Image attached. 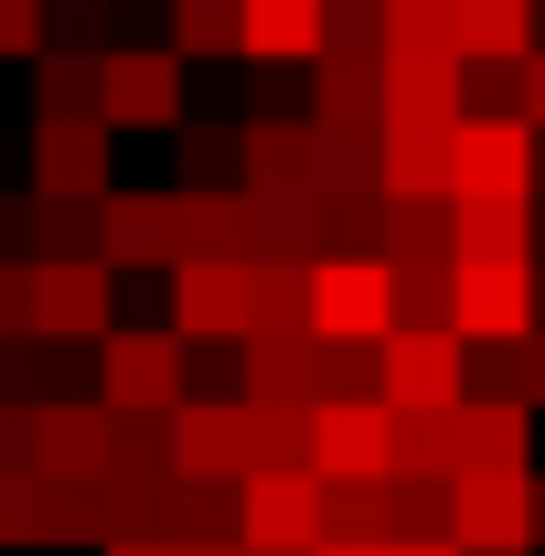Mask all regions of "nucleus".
Masks as SVG:
<instances>
[{"instance_id":"nucleus-1","label":"nucleus","mask_w":545,"mask_h":556,"mask_svg":"<svg viewBox=\"0 0 545 556\" xmlns=\"http://www.w3.org/2000/svg\"><path fill=\"white\" fill-rule=\"evenodd\" d=\"M310 332L321 343H353L375 353L396 332V268L375 247H342V257H310Z\"/></svg>"},{"instance_id":"nucleus-2","label":"nucleus","mask_w":545,"mask_h":556,"mask_svg":"<svg viewBox=\"0 0 545 556\" xmlns=\"http://www.w3.org/2000/svg\"><path fill=\"white\" fill-rule=\"evenodd\" d=\"M182 332L172 321H118L97 343V407H129V417H172L182 407Z\"/></svg>"},{"instance_id":"nucleus-3","label":"nucleus","mask_w":545,"mask_h":556,"mask_svg":"<svg viewBox=\"0 0 545 556\" xmlns=\"http://www.w3.org/2000/svg\"><path fill=\"white\" fill-rule=\"evenodd\" d=\"M449 321H460V343H535V332H545L535 257H460V278H449Z\"/></svg>"},{"instance_id":"nucleus-4","label":"nucleus","mask_w":545,"mask_h":556,"mask_svg":"<svg viewBox=\"0 0 545 556\" xmlns=\"http://www.w3.org/2000/svg\"><path fill=\"white\" fill-rule=\"evenodd\" d=\"M375 396L385 407H417V417L471 407V343L460 332H385L375 343Z\"/></svg>"},{"instance_id":"nucleus-5","label":"nucleus","mask_w":545,"mask_h":556,"mask_svg":"<svg viewBox=\"0 0 545 556\" xmlns=\"http://www.w3.org/2000/svg\"><path fill=\"white\" fill-rule=\"evenodd\" d=\"M535 161H545L535 118H460V129H449V193H460V204L535 193Z\"/></svg>"},{"instance_id":"nucleus-6","label":"nucleus","mask_w":545,"mask_h":556,"mask_svg":"<svg viewBox=\"0 0 545 556\" xmlns=\"http://www.w3.org/2000/svg\"><path fill=\"white\" fill-rule=\"evenodd\" d=\"M236 535L257 556H310L321 546V471H310V460L246 471V482H236Z\"/></svg>"},{"instance_id":"nucleus-7","label":"nucleus","mask_w":545,"mask_h":556,"mask_svg":"<svg viewBox=\"0 0 545 556\" xmlns=\"http://www.w3.org/2000/svg\"><path fill=\"white\" fill-rule=\"evenodd\" d=\"M310 471H321V482H385V471H396V407H385L375 386L310 407Z\"/></svg>"},{"instance_id":"nucleus-8","label":"nucleus","mask_w":545,"mask_h":556,"mask_svg":"<svg viewBox=\"0 0 545 556\" xmlns=\"http://www.w3.org/2000/svg\"><path fill=\"white\" fill-rule=\"evenodd\" d=\"M33 332L97 353L118 332V268H107V257H43V268H33Z\"/></svg>"},{"instance_id":"nucleus-9","label":"nucleus","mask_w":545,"mask_h":556,"mask_svg":"<svg viewBox=\"0 0 545 556\" xmlns=\"http://www.w3.org/2000/svg\"><path fill=\"white\" fill-rule=\"evenodd\" d=\"M107 161H118V129L107 118H33V193L43 204H107L118 193Z\"/></svg>"},{"instance_id":"nucleus-10","label":"nucleus","mask_w":545,"mask_h":556,"mask_svg":"<svg viewBox=\"0 0 545 556\" xmlns=\"http://www.w3.org/2000/svg\"><path fill=\"white\" fill-rule=\"evenodd\" d=\"M172 332H182V343H246V332H257V268L182 257V268H172Z\"/></svg>"},{"instance_id":"nucleus-11","label":"nucleus","mask_w":545,"mask_h":556,"mask_svg":"<svg viewBox=\"0 0 545 556\" xmlns=\"http://www.w3.org/2000/svg\"><path fill=\"white\" fill-rule=\"evenodd\" d=\"M321 150L332 139L310 129V118H246V193H268V204H332Z\"/></svg>"},{"instance_id":"nucleus-12","label":"nucleus","mask_w":545,"mask_h":556,"mask_svg":"<svg viewBox=\"0 0 545 556\" xmlns=\"http://www.w3.org/2000/svg\"><path fill=\"white\" fill-rule=\"evenodd\" d=\"M97 257L129 278V268H182V193H107L97 204Z\"/></svg>"},{"instance_id":"nucleus-13","label":"nucleus","mask_w":545,"mask_h":556,"mask_svg":"<svg viewBox=\"0 0 545 556\" xmlns=\"http://www.w3.org/2000/svg\"><path fill=\"white\" fill-rule=\"evenodd\" d=\"M471 54H385V129H460Z\"/></svg>"},{"instance_id":"nucleus-14","label":"nucleus","mask_w":545,"mask_h":556,"mask_svg":"<svg viewBox=\"0 0 545 556\" xmlns=\"http://www.w3.org/2000/svg\"><path fill=\"white\" fill-rule=\"evenodd\" d=\"M107 129H182V54L107 43Z\"/></svg>"},{"instance_id":"nucleus-15","label":"nucleus","mask_w":545,"mask_h":556,"mask_svg":"<svg viewBox=\"0 0 545 556\" xmlns=\"http://www.w3.org/2000/svg\"><path fill=\"white\" fill-rule=\"evenodd\" d=\"M172 471L182 482H246V396H182L172 407Z\"/></svg>"},{"instance_id":"nucleus-16","label":"nucleus","mask_w":545,"mask_h":556,"mask_svg":"<svg viewBox=\"0 0 545 556\" xmlns=\"http://www.w3.org/2000/svg\"><path fill=\"white\" fill-rule=\"evenodd\" d=\"M449 535L460 546H535V471H460L449 482Z\"/></svg>"},{"instance_id":"nucleus-17","label":"nucleus","mask_w":545,"mask_h":556,"mask_svg":"<svg viewBox=\"0 0 545 556\" xmlns=\"http://www.w3.org/2000/svg\"><path fill=\"white\" fill-rule=\"evenodd\" d=\"M332 0H236V54L246 65H321Z\"/></svg>"},{"instance_id":"nucleus-18","label":"nucleus","mask_w":545,"mask_h":556,"mask_svg":"<svg viewBox=\"0 0 545 556\" xmlns=\"http://www.w3.org/2000/svg\"><path fill=\"white\" fill-rule=\"evenodd\" d=\"M33 471H43V482L107 471V407H97V396H43V407H33Z\"/></svg>"},{"instance_id":"nucleus-19","label":"nucleus","mask_w":545,"mask_h":556,"mask_svg":"<svg viewBox=\"0 0 545 556\" xmlns=\"http://www.w3.org/2000/svg\"><path fill=\"white\" fill-rule=\"evenodd\" d=\"M182 257L257 268V257H268V214H257V193H182Z\"/></svg>"},{"instance_id":"nucleus-20","label":"nucleus","mask_w":545,"mask_h":556,"mask_svg":"<svg viewBox=\"0 0 545 556\" xmlns=\"http://www.w3.org/2000/svg\"><path fill=\"white\" fill-rule=\"evenodd\" d=\"M310 129H332V139H385V65L321 54V65H310Z\"/></svg>"},{"instance_id":"nucleus-21","label":"nucleus","mask_w":545,"mask_h":556,"mask_svg":"<svg viewBox=\"0 0 545 556\" xmlns=\"http://www.w3.org/2000/svg\"><path fill=\"white\" fill-rule=\"evenodd\" d=\"M33 118H107V54L97 43H43L33 54Z\"/></svg>"},{"instance_id":"nucleus-22","label":"nucleus","mask_w":545,"mask_h":556,"mask_svg":"<svg viewBox=\"0 0 545 556\" xmlns=\"http://www.w3.org/2000/svg\"><path fill=\"white\" fill-rule=\"evenodd\" d=\"M460 471H535V407L524 396H471L460 407Z\"/></svg>"},{"instance_id":"nucleus-23","label":"nucleus","mask_w":545,"mask_h":556,"mask_svg":"<svg viewBox=\"0 0 545 556\" xmlns=\"http://www.w3.org/2000/svg\"><path fill=\"white\" fill-rule=\"evenodd\" d=\"M449 33H460L471 65H524V54L545 43L535 0H449Z\"/></svg>"},{"instance_id":"nucleus-24","label":"nucleus","mask_w":545,"mask_h":556,"mask_svg":"<svg viewBox=\"0 0 545 556\" xmlns=\"http://www.w3.org/2000/svg\"><path fill=\"white\" fill-rule=\"evenodd\" d=\"M385 204H449V129H385Z\"/></svg>"},{"instance_id":"nucleus-25","label":"nucleus","mask_w":545,"mask_h":556,"mask_svg":"<svg viewBox=\"0 0 545 556\" xmlns=\"http://www.w3.org/2000/svg\"><path fill=\"white\" fill-rule=\"evenodd\" d=\"M545 214L535 193H492V204H460V257H535Z\"/></svg>"},{"instance_id":"nucleus-26","label":"nucleus","mask_w":545,"mask_h":556,"mask_svg":"<svg viewBox=\"0 0 545 556\" xmlns=\"http://www.w3.org/2000/svg\"><path fill=\"white\" fill-rule=\"evenodd\" d=\"M396 535V482H321V546H385Z\"/></svg>"},{"instance_id":"nucleus-27","label":"nucleus","mask_w":545,"mask_h":556,"mask_svg":"<svg viewBox=\"0 0 545 556\" xmlns=\"http://www.w3.org/2000/svg\"><path fill=\"white\" fill-rule=\"evenodd\" d=\"M107 482H172V417L107 407Z\"/></svg>"},{"instance_id":"nucleus-28","label":"nucleus","mask_w":545,"mask_h":556,"mask_svg":"<svg viewBox=\"0 0 545 556\" xmlns=\"http://www.w3.org/2000/svg\"><path fill=\"white\" fill-rule=\"evenodd\" d=\"M182 182L172 193H246V129H182Z\"/></svg>"},{"instance_id":"nucleus-29","label":"nucleus","mask_w":545,"mask_h":556,"mask_svg":"<svg viewBox=\"0 0 545 556\" xmlns=\"http://www.w3.org/2000/svg\"><path fill=\"white\" fill-rule=\"evenodd\" d=\"M236 535V482H182L172 471V546H225Z\"/></svg>"},{"instance_id":"nucleus-30","label":"nucleus","mask_w":545,"mask_h":556,"mask_svg":"<svg viewBox=\"0 0 545 556\" xmlns=\"http://www.w3.org/2000/svg\"><path fill=\"white\" fill-rule=\"evenodd\" d=\"M257 332H310V257H257Z\"/></svg>"},{"instance_id":"nucleus-31","label":"nucleus","mask_w":545,"mask_h":556,"mask_svg":"<svg viewBox=\"0 0 545 556\" xmlns=\"http://www.w3.org/2000/svg\"><path fill=\"white\" fill-rule=\"evenodd\" d=\"M0 546H54V482L43 471H0Z\"/></svg>"},{"instance_id":"nucleus-32","label":"nucleus","mask_w":545,"mask_h":556,"mask_svg":"<svg viewBox=\"0 0 545 556\" xmlns=\"http://www.w3.org/2000/svg\"><path fill=\"white\" fill-rule=\"evenodd\" d=\"M172 54L225 65V54H236V0H172Z\"/></svg>"},{"instance_id":"nucleus-33","label":"nucleus","mask_w":545,"mask_h":556,"mask_svg":"<svg viewBox=\"0 0 545 556\" xmlns=\"http://www.w3.org/2000/svg\"><path fill=\"white\" fill-rule=\"evenodd\" d=\"M385 54H460L449 0H385Z\"/></svg>"},{"instance_id":"nucleus-34","label":"nucleus","mask_w":545,"mask_h":556,"mask_svg":"<svg viewBox=\"0 0 545 556\" xmlns=\"http://www.w3.org/2000/svg\"><path fill=\"white\" fill-rule=\"evenodd\" d=\"M396 482V535L407 546H439L449 535V482H407V471H385Z\"/></svg>"},{"instance_id":"nucleus-35","label":"nucleus","mask_w":545,"mask_h":556,"mask_svg":"<svg viewBox=\"0 0 545 556\" xmlns=\"http://www.w3.org/2000/svg\"><path fill=\"white\" fill-rule=\"evenodd\" d=\"M43 257H97V204H43V247H33V268Z\"/></svg>"},{"instance_id":"nucleus-36","label":"nucleus","mask_w":545,"mask_h":556,"mask_svg":"<svg viewBox=\"0 0 545 556\" xmlns=\"http://www.w3.org/2000/svg\"><path fill=\"white\" fill-rule=\"evenodd\" d=\"M54 43V22H43V0H0V65H33Z\"/></svg>"},{"instance_id":"nucleus-37","label":"nucleus","mask_w":545,"mask_h":556,"mask_svg":"<svg viewBox=\"0 0 545 556\" xmlns=\"http://www.w3.org/2000/svg\"><path fill=\"white\" fill-rule=\"evenodd\" d=\"M33 332V257H0V343Z\"/></svg>"},{"instance_id":"nucleus-38","label":"nucleus","mask_w":545,"mask_h":556,"mask_svg":"<svg viewBox=\"0 0 545 556\" xmlns=\"http://www.w3.org/2000/svg\"><path fill=\"white\" fill-rule=\"evenodd\" d=\"M0 471H33V396H0Z\"/></svg>"},{"instance_id":"nucleus-39","label":"nucleus","mask_w":545,"mask_h":556,"mask_svg":"<svg viewBox=\"0 0 545 556\" xmlns=\"http://www.w3.org/2000/svg\"><path fill=\"white\" fill-rule=\"evenodd\" d=\"M524 118H535V129H545V43H535V54H524Z\"/></svg>"},{"instance_id":"nucleus-40","label":"nucleus","mask_w":545,"mask_h":556,"mask_svg":"<svg viewBox=\"0 0 545 556\" xmlns=\"http://www.w3.org/2000/svg\"><path fill=\"white\" fill-rule=\"evenodd\" d=\"M97 556H182V546H172V535H107Z\"/></svg>"},{"instance_id":"nucleus-41","label":"nucleus","mask_w":545,"mask_h":556,"mask_svg":"<svg viewBox=\"0 0 545 556\" xmlns=\"http://www.w3.org/2000/svg\"><path fill=\"white\" fill-rule=\"evenodd\" d=\"M524 396H535V417H545V332L524 343Z\"/></svg>"},{"instance_id":"nucleus-42","label":"nucleus","mask_w":545,"mask_h":556,"mask_svg":"<svg viewBox=\"0 0 545 556\" xmlns=\"http://www.w3.org/2000/svg\"><path fill=\"white\" fill-rule=\"evenodd\" d=\"M385 556H471L460 535H439V546H407V535H385Z\"/></svg>"},{"instance_id":"nucleus-43","label":"nucleus","mask_w":545,"mask_h":556,"mask_svg":"<svg viewBox=\"0 0 545 556\" xmlns=\"http://www.w3.org/2000/svg\"><path fill=\"white\" fill-rule=\"evenodd\" d=\"M182 556H257V546H246V535H225V546H182Z\"/></svg>"},{"instance_id":"nucleus-44","label":"nucleus","mask_w":545,"mask_h":556,"mask_svg":"<svg viewBox=\"0 0 545 556\" xmlns=\"http://www.w3.org/2000/svg\"><path fill=\"white\" fill-rule=\"evenodd\" d=\"M535 546H545V471H535Z\"/></svg>"},{"instance_id":"nucleus-45","label":"nucleus","mask_w":545,"mask_h":556,"mask_svg":"<svg viewBox=\"0 0 545 556\" xmlns=\"http://www.w3.org/2000/svg\"><path fill=\"white\" fill-rule=\"evenodd\" d=\"M310 556H385V546H310Z\"/></svg>"},{"instance_id":"nucleus-46","label":"nucleus","mask_w":545,"mask_h":556,"mask_svg":"<svg viewBox=\"0 0 545 556\" xmlns=\"http://www.w3.org/2000/svg\"><path fill=\"white\" fill-rule=\"evenodd\" d=\"M471 556H535V546H471Z\"/></svg>"},{"instance_id":"nucleus-47","label":"nucleus","mask_w":545,"mask_h":556,"mask_svg":"<svg viewBox=\"0 0 545 556\" xmlns=\"http://www.w3.org/2000/svg\"><path fill=\"white\" fill-rule=\"evenodd\" d=\"M535 300H545V247H535Z\"/></svg>"},{"instance_id":"nucleus-48","label":"nucleus","mask_w":545,"mask_h":556,"mask_svg":"<svg viewBox=\"0 0 545 556\" xmlns=\"http://www.w3.org/2000/svg\"><path fill=\"white\" fill-rule=\"evenodd\" d=\"M535 214H545V161H535Z\"/></svg>"},{"instance_id":"nucleus-49","label":"nucleus","mask_w":545,"mask_h":556,"mask_svg":"<svg viewBox=\"0 0 545 556\" xmlns=\"http://www.w3.org/2000/svg\"><path fill=\"white\" fill-rule=\"evenodd\" d=\"M535 22H545V0H535Z\"/></svg>"}]
</instances>
